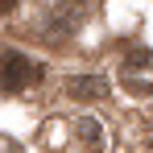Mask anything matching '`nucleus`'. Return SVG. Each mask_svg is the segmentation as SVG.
<instances>
[{
	"label": "nucleus",
	"mask_w": 153,
	"mask_h": 153,
	"mask_svg": "<svg viewBox=\"0 0 153 153\" xmlns=\"http://www.w3.org/2000/svg\"><path fill=\"white\" fill-rule=\"evenodd\" d=\"M33 83H42V66L33 58H25L21 50H4L0 54V91L13 95V91H25Z\"/></svg>",
	"instance_id": "obj_1"
},
{
	"label": "nucleus",
	"mask_w": 153,
	"mask_h": 153,
	"mask_svg": "<svg viewBox=\"0 0 153 153\" xmlns=\"http://www.w3.org/2000/svg\"><path fill=\"white\" fill-rule=\"evenodd\" d=\"M120 83L132 95H149L153 91V50H132L120 62Z\"/></svg>",
	"instance_id": "obj_2"
},
{
	"label": "nucleus",
	"mask_w": 153,
	"mask_h": 153,
	"mask_svg": "<svg viewBox=\"0 0 153 153\" xmlns=\"http://www.w3.org/2000/svg\"><path fill=\"white\" fill-rule=\"evenodd\" d=\"M83 21H87V4H83V0H58L50 8L46 33H50V37H71V33L83 29Z\"/></svg>",
	"instance_id": "obj_3"
},
{
	"label": "nucleus",
	"mask_w": 153,
	"mask_h": 153,
	"mask_svg": "<svg viewBox=\"0 0 153 153\" xmlns=\"http://www.w3.org/2000/svg\"><path fill=\"white\" fill-rule=\"evenodd\" d=\"M66 91H71L75 100L91 103V100H103V95H108V79L103 75H75L71 83H66Z\"/></svg>",
	"instance_id": "obj_4"
},
{
	"label": "nucleus",
	"mask_w": 153,
	"mask_h": 153,
	"mask_svg": "<svg viewBox=\"0 0 153 153\" xmlns=\"http://www.w3.org/2000/svg\"><path fill=\"white\" fill-rule=\"evenodd\" d=\"M75 132H79V141H83V145H87L91 153H100V149H103V128H100V120L83 116V120L75 124Z\"/></svg>",
	"instance_id": "obj_5"
},
{
	"label": "nucleus",
	"mask_w": 153,
	"mask_h": 153,
	"mask_svg": "<svg viewBox=\"0 0 153 153\" xmlns=\"http://www.w3.org/2000/svg\"><path fill=\"white\" fill-rule=\"evenodd\" d=\"M8 13H17V0H0V17H8Z\"/></svg>",
	"instance_id": "obj_6"
}]
</instances>
